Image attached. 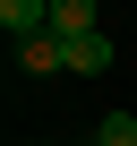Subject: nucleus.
<instances>
[{"label":"nucleus","instance_id":"f03ea898","mask_svg":"<svg viewBox=\"0 0 137 146\" xmlns=\"http://www.w3.org/2000/svg\"><path fill=\"white\" fill-rule=\"evenodd\" d=\"M103 69H111V35L94 26V35H77V43H68V78H103Z\"/></svg>","mask_w":137,"mask_h":146},{"label":"nucleus","instance_id":"20e7f679","mask_svg":"<svg viewBox=\"0 0 137 146\" xmlns=\"http://www.w3.org/2000/svg\"><path fill=\"white\" fill-rule=\"evenodd\" d=\"M94 137H103V146H137V112H111V120H103Z\"/></svg>","mask_w":137,"mask_h":146},{"label":"nucleus","instance_id":"39448f33","mask_svg":"<svg viewBox=\"0 0 137 146\" xmlns=\"http://www.w3.org/2000/svg\"><path fill=\"white\" fill-rule=\"evenodd\" d=\"M86 146H103V137H86Z\"/></svg>","mask_w":137,"mask_h":146},{"label":"nucleus","instance_id":"f257e3e1","mask_svg":"<svg viewBox=\"0 0 137 146\" xmlns=\"http://www.w3.org/2000/svg\"><path fill=\"white\" fill-rule=\"evenodd\" d=\"M0 26H9V43L43 35V26H51V0H0Z\"/></svg>","mask_w":137,"mask_h":146},{"label":"nucleus","instance_id":"7ed1b4c3","mask_svg":"<svg viewBox=\"0 0 137 146\" xmlns=\"http://www.w3.org/2000/svg\"><path fill=\"white\" fill-rule=\"evenodd\" d=\"M51 35H60V43L94 35V0H51Z\"/></svg>","mask_w":137,"mask_h":146}]
</instances>
